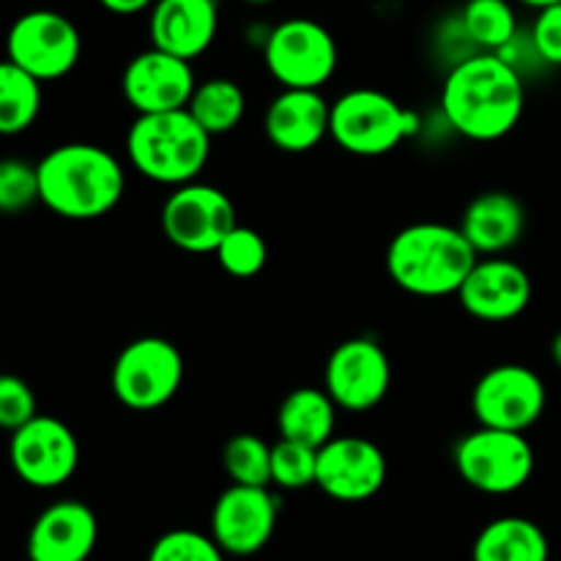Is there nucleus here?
<instances>
[{"mask_svg":"<svg viewBox=\"0 0 561 561\" xmlns=\"http://www.w3.org/2000/svg\"><path fill=\"white\" fill-rule=\"evenodd\" d=\"M102 9H107L110 14H118V16H131V14H140V11H151L157 0H99Z\"/></svg>","mask_w":561,"mask_h":561,"instance_id":"obj_34","label":"nucleus"},{"mask_svg":"<svg viewBox=\"0 0 561 561\" xmlns=\"http://www.w3.org/2000/svg\"><path fill=\"white\" fill-rule=\"evenodd\" d=\"M42 203L53 214L88 222L113 211L126 190L115 153L93 142H64L36 162Z\"/></svg>","mask_w":561,"mask_h":561,"instance_id":"obj_2","label":"nucleus"},{"mask_svg":"<svg viewBox=\"0 0 561 561\" xmlns=\"http://www.w3.org/2000/svg\"><path fill=\"white\" fill-rule=\"evenodd\" d=\"M460 230L480 257H502L526 233V208L513 192H480L460 217Z\"/></svg>","mask_w":561,"mask_h":561,"instance_id":"obj_21","label":"nucleus"},{"mask_svg":"<svg viewBox=\"0 0 561 561\" xmlns=\"http://www.w3.org/2000/svg\"><path fill=\"white\" fill-rule=\"evenodd\" d=\"M387 474V455L370 438L334 436L318 449L316 485L334 502H367L381 491Z\"/></svg>","mask_w":561,"mask_h":561,"instance_id":"obj_16","label":"nucleus"},{"mask_svg":"<svg viewBox=\"0 0 561 561\" xmlns=\"http://www.w3.org/2000/svg\"><path fill=\"white\" fill-rule=\"evenodd\" d=\"M279 520V496L272 488L230 485L211 507V531L225 557L247 559L272 542Z\"/></svg>","mask_w":561,"mask_h":561,"instance_id":"obj_14","label":"nucleus"},{"mask_svg":"<svg viewBox=\"0 0 561 561\" xmlns=\"http://www.w3.org/2000/svg\"><path fill=\"white\" fill-rule=\"evenodd\" d=\"M453 463L460 480L485 496H510L535 474V449L526 433L477 427L455 444Z\"/></svg>","mask_w":561,"mask_h":561,"instance_id":"obj_8","label":"nucleus"},{"mask_svg":"<svg viewBox=\"0 0 561 561\" xmlns=\"http://www.w3.org/2000/svg\"><path fill=\"white\" fill-rule=\"evenodd\" d=\"M192 118L211 137L230 135L247 115V93L230 77H208L197 82L192 102L186 107Z\"/></svg>","mask_w":561,"mask_h":561,"instance_id":"obj_24","label":"nucleus"},{"mask_svg":"<svg viewBox=\"0 0 561 561\" xmlns=\"http://www.w3.org/2000/svg\"><path fill=\"white\" fill-rule=\"evenodd\" d=\"M529 36L535 42L537 55L546 66H561V5L537 11L535 22L529 27Z\"/></svg>","mask_w":561,"mask_h":561,"instance_id":"obj_33","label":"nucleus"},{"mask_svg":"<svg viewBox=\"0 0 561 561\" xmlns=\"http://www.w3.org/2000/svg\"><path fill=\"white\" fill-rule=\"evenodd\" d=\"M531 277L510 257H480L460 288L458 301L482 323H507L524 316L531 305Z\"/></svg>","mask_w":561,"mask_h":561,"instance_id":"obj_17","label":"nucleus"},{"mask_svg":"<svg viewBox=\"0 0 561 561\" xmlns=\"http://www.w3.org/2000/svg\"><path fill=\"white\" fill-rule=\"evenodd\" d=\"M420 129V113L378 88H351L332 102L329 137L354 157H383Z\"/></svg>","mask_w":561,"mask_h":561,"instance_id":"obj_5","label":"nucleus"},{"mask_svg":"<svg viewBox=\"0 0 561 561\" xmlns=\"http://www.w3.org/2000/svg\"><path fill=\"white\" fill-rule=\"evenodd\" d=\"M518 3L542 11V9H551V5H561V0H518Z\"/></svg>","mask_w":561,"mask_h":561,"instance_id":"obj_36","label":"nucleus"},{"mask_svg":"<svg viewBox=\"0 0 561 561\" xmlns=\"http://www.w3.org/2000/svg\"><path fill=\"white\" fill-rule=\"evenodd\" d=\"M9 460L14 474L36 491H55L75 477L80 466V444L64 420L38 414L11 433Z\"/></svg>","mask_w":561,"mask_h":561,"instance_id":"obj_12","label":"nucleus"},{"mask_svg":"<svg viewBox=\"0 0 561 561\" xmlns=\"http://www.w3.org/2000/svg\"><path fill=\"white\" fill-rule=\"evenodd\" d=\"M337 403L327 389L299 387L285 394L277 409V431L285 442H299L312 449L327 447L337 427Z\"/></svg>","mask_w":561,"mask_h":561,"instance_id":"obj_22","label":"nucleus"},{"mask_svg":"<svg viewBox=\"0 0 561 561\" xmlns=\"http://www.w3.org/2000/svg\"><path fill=\"white\" fill-rule=\"evenodd\" d=\"M466 42L480 53H502L518 36V16L510 0H466L460 9Z\"/></svg>","mask_w":561,"mask_h":561,"instance_id":"obj_25","label":"nucleus"},{"mask_svg":"<svg viewBox=\"0 0 561 561\" xmlns=\"http://www.w3.org/2000/svg\"><path fill=\"white\" fill-rule=\"evenodd\" d=\"M159 222L164 239L173 247L190 255H214L230 230L239 225V217L233 201L222 190L192 181L173 190V195L164 201Z\"/></svg>","mask_w":561,"mask_h":561,"instance_id":"obj_11","label":"nucleus"},{"mask_svg":"<svg viewBox=\"0 0 561 561\" xmlns=\"http://www.w3.org/2000/svg\"><path fill=\"white\" fill-rule=\"evenodd\" d=\"M222 469L230 485H272V444L255 433H236L222 447Z\"/></svg>","mask_w":561,"mask_h":561,"instance_id":"obj_27","label":"nucleus"},{"mask_svg":"<svg viewBox=\"0 0 561 561\" xmlns=\"http://www.w3.org/2000/svg\"><path fill=\"white\" fill-rule=\"evenodd\" d=\"M42 203L38 168L27 159H5L0 164V211L20 214Z\"/></svg>","mask_w":561,"mask_h":561,"instance_id":"obj_31","label":"nucleus"},{"mask_svg":"<svg viewBox=\"0 0 561 561\" xmlns=\"http://www.w3.org/2000/svg\"><path fill=\"white\" fill-rule=\"evenodd\" d=\"M471 561H551V542L540 524L524 515H502L482 526Z\"/></svg>","mask_w":561,"mask_h":561,"instance_id":"obj_23","label":"nucleus"},{"mask_svg":"<svg viewBox=\"0 0 561 561\" xmlns=\"http://www.w3.org/2000/svg\"><path fill=\"white\" fill-rule=\"evenodd\" d=\"M82 53V38L75 22L53 9H33L16 16L5 38V60L20 66L38 82H53L69 75Z\"/></svg>","mask_w":561,"mask_h":561,"instance_id":"obj_10","label":"nucleus"},{"mask_svg":"<svg viewBox=\"0 0 561 561\" xmlns=\"http://www.w3.org/2000/svg\"><path fill=\"white\" fill-rule=\"evenodd\" d=\"M214 255H217V263L222 266L225 274L236 279H252L266 266L268 247L266 239L255 228L239 222Z\"/></svg>","mask_w":561,"mask_h":561,"instance_id":"obj_28","label":"nucleus"},{"mask_svg":"<svg viewBox=\"0 0 561 561\" xmlns=\"http://www.w3.org/2000/svg\"><path fill=\"white\" fill-rule=\"evenodd\" d=\"M184 356L170 340L146 334L118 351L110 370L115 400L129 411H157L179 394Z\"/></svg>","mask_w":561,"mask_h":561,"instance_id":"obj_7","label":"nucleus"},{"mask_svg":"<svg viewBox=\"0 0 561 561\" xmlns=\"http://www.w3.org/2000/svg\"><path fill=\"white\" fill-rule=\"evenodd\" d=\"M42 113V82L5 60L0 66V131L5 137L22 135Z\"/></svg>","mask_w":561,"mask_h":561,"instance_id":"obj_26","label":"nucleus"},{"mask_svg":"<svg viewBox=\"0 0 561 561\" xmlns=\"http://www.w3.org/2000/svg\"><path fill=\"white\" fill-rule=\"evenodd\" d=\"M551 359H553V365L561 370V329L553 334V340H551Z\"/></svg>","mask_w":561,"mask_h":561,"instance_id":"obj_35","label":"nucleus"},{"mask_svg":"<svg viewBox=\"0 0 561 561\" xmlns=\"http://www.w3.org/2000/svg\"><path fill=\"white\" fill-rule=\"evenodd\" d=\"M526 82L502 55L471 53L447 71L442 113L449 129L474 142H496L518 126Z\"/></svg>","mask_w":561,"mask_h":561,"instance_id":"obj_1","label":"nucleus"},{"mask_svg":"<svg viewBox=\"0 0 561 561\" xmlns=\"http://www.w3.org/2000/svg\"><path fill=\"white\" fill-rule=\"evenodd\" d=\"M36 416L38 405L31 383L20 376L0 378V427L14 433L25 427L27 422L36 420Z\"/></svg>","mask_w":561,"mask_h":561,"instance_id":"obj_32","label":"nucleus"},{"mask_svg":"<svg viewBox=\"0 0 561 561\" xmlns=\"http://www.w3.org/2000/svg\"><path fill=\"white\" fill-rule=\"evenodd\" d=\"M546 405V381L531 367L515 362L485 370L471 389V414L477 425L493 431L526 433L540 422Z\"/></svg>","mask_w":561,"mask_h":561,"instance_id":"obj_9","label":"nucleus"},{"mask_svg":"<svg viewBox=\"0 0 561 561\" xmlns=\"http://www.w3.org/2000/svg\"><path fill=\"white\" fill-rule=\"evenodd\" d=\"M146 561H225V551L211 535L195 529H170L157 537Z\"/></svg>","mask_w":561,"mask_h":561,"instance_id":"obj_30","label":"nucleus"},{"mask_svg":"<svg viewBox=\"0 0 561 561\" xmlns=\"http://www.w3.org/2000/svg\"><path fill=\"white\" fill-rule=\"evenodd\" d=\"M219 31V0H157L148 11L151 47L195 60L214 44Z\"/></svg>","mask_w":561,"mask_h":561,"instance_id":"obj_20","label":"nucleus"},{"mask_svg":"<svg viewBox=\"0 0 561 561\" xmlns=\"http://www.w3.org/2000/svg\"><path fill=\"white\" fill-rule=\"evenodd\" d=\"M211 140L190 110L137 115L126 131V153L142 179L179 190L203 173L211 157Z\"/></svg>","mask_w":561,"mask_h":561,"instance_id":"obj_4","label":"nucleus"},{"mask_svg":"<svg viewBox=\"0 0 561 561\" xmlns=\"http://www.w3.org/2000/svg\"><path fill=\"white\" fill-rule=\"evenodd\" d=\"M263 64L283 88L321 91L337 71L340 49L327 25L310 16H290L268 33Z\"/></svg>","mask_w":561,"mask_h":561,"instance_id":"obj_6","label":"nucleus"},{"mask_svg":"<svg viewBox=\"0 0 561 561\" xmlns=\"http://www.w3.org/2000/svg\"><path fill=\"white\" fill-rule=\"evenodd\" d=\"M241 3H247V5H268V3H274V0H241Z\"/></svg>","mask_w":561,"mask_h":561,"instance_id":"obj_37","label":"nucleus"},{"mask_svg":"<svg viewBox=\"0 0 561 561\" xmlns=\"http://www.w3.org/2000/svg\"><path fill=\"white\" fill-rule=\"evenodd\" d=\"M263 131L277 151L307 153L321 146L332 131V102L321 91L283 88L268 102Z\"/></svg>","mask_w":561,"mask_h":561,"instance_id":"obj_19","label":"nucleus"},{"mask_svg":"<svg viewBox=\"0 0 561 561\" xmlns=\"http://www.w3.org/2000/svg\"><path fill=\"white\" fill-rule=\"evenodd\" d=\"M197 80L190 60L151 47L137 53L121 75V93L137 115L186 110Z\"/></svg>","mask_w":561,"mask_h":561,"instance_id":"obj_15","label":"nucleus"},{"mask_svg":"<svg viewBox=\"0 0 561 561\" xmlns=\"http://www.w3.org/2000/svg\"><path fill=\"white\" fill-rule=\"evenodd\" d=\"M318 449L279 438L272 447V485L283 491H305L316 485Z\"/></svg>","mask_w":561,"mask_h":561,"instance_id":"obj_29","label":"nucleus"},{"mask_svg":"<svg viewBox=\"0 0 561 561\" xmlns=\"http://www.w3.org/2000/svg\"><path fill=\"white\" fill-rule=\"evenodd\" d=\"M392 387V362L383 345L373 337L343 340L323 367V389L340 411H373Z\"/></svg>","mask_w":561,"mask_h":561,"instance_id":"obj_13","label":"nucleus"},{"mask_svg":"<svg viewBox=\"0 0 561 561\" xmlns=\"http://www.w3.org/2000/svg\"><path fill=\"white\" fill-rule=\"evenodd\" d=\"M389 279L420 299L458 296L480 255L458 225L414 222L394 233L387 247Z\"/></svg>","mask_w":561,"mask_h":561,"instance_id":"obj_3","label":"nucleus"},{"mask_svg":"<svg viewBox=\"0 0 561 561\" xmlns=\"http://www.w3.org/2000/svg\"><path fill=\"white\" fill-rule=\"evenodd\" d=\"M96 542V513L80 499H60L36 515L25 551L27 561H88Z\"/></svg>","mask_w":561,"mask_h":561,"instance_id":"obj_18","label":"nucleus"}]
</instances>
